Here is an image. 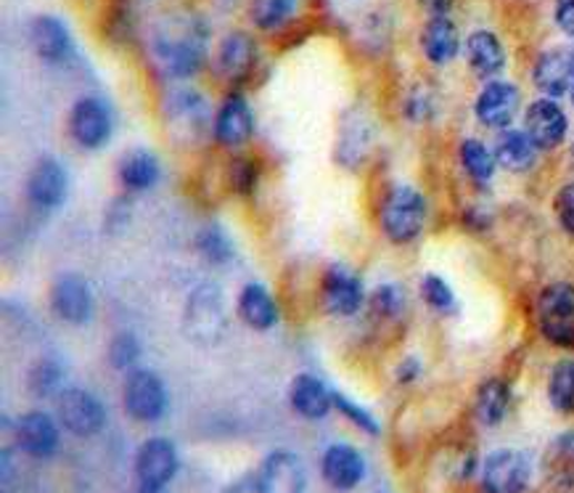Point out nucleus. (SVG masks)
<instances>
[{
	"mask_svg": "<svg viewBox=\"0 0 574 493\" xmlns=\"http://www.w3.org/2000/svg\"><path fill=\"white\" fill-rule=\"evenodd\" d=\"M421 300H424L429 311L434 313H453L459 308V300H455L453 286L445 282V279L437 276V273H426L421 279Z\"/></svg>",
	"mask_w": 574,
	"mask_h": 493,
	"instance_id": "nucleus-38",
	"label": "nucleus"
},
{
	"mask_svg": "<svg viewBox=\"0 0 574 493\" xmlns=\"http://www.w3.org/2000/svg\"><path fill=\"white\" fill-rule=\"evenodd\" d=\"M135 481L138 489L147 491H164L178 475L181 459H178L175 443L168 437H149L135 451Z\"/></svg>",
	"mask_w": 574,
	"mask_h": 493,
	"instance_id": "nucleus-11",
	"label": "nucleus"
},
{
	"mask_svg": "<svg viewBox=\"0 0 574 493\" xmlns=\"http://www.w3.org/2000/svg\"><path fill=\"white\" fill-rule=\"evenodd\" d=\"M535 324L545 342L574 351V284H545L535 298Z\"/></svg>",
	"mask_w": 574,
	"mask_h": 493,
	"instance_id": "nucleus-5",
	"label": "nucleus"
},
{
	"mask_svg": "<svg viewBox=\"0 0 574 493\" xmlns=\"http://www.w3.org/2000/svg\"><path fill=\"white\" fill-rule=\"evenodd\" d=\"M30 43L34 57L43 64L61 67L74 57V40L64 19L53 17V13H40L30 22Z\"/></svg>",
	"mask_w": 574,
	"mask_h": 493,
	"instance_id": "nucleus-19",
	"label": "nucleus"
},
{
	"mask_svg": "<svg viewBox=\"0 0 574 493\" xmlns=\"http://www.w3.org/2000/svg\"><path fill=\"white\" fill-rule=\"evenodd\" d=\"M440 99L432 88L416 85L405 99V118L407 122H432L437 118Z\"/></svg>",
	"mask_w": 574,
	"mask_h": 493,
	"instance_id": "nucleus-40",
	"label": "nucleus"
},
{
	"mask_svg": "<svg viewBox=\"0 0 574 493\" xmlns=\"http://www.w3.org/2000/svg\"><path fill=\"white\" fill-rule=\"evenodd\" d=\"M67 128L74 147L85 149V152H99L112 141L114 114L99 95H82L69 109Z\"/></svg>",
	"mask_w": 574,
	"mask_h": 493,
	"instance_id": "nucleus-7",
	"label": "nucleus"
},
{
	"mask_svg": "<svg viewBox=\"0 0 574 493\" xmlns=\"http://www.w3.org/2000/svg\"><path fill=\"white\" fill-rule=\"evenodd\" d=\"M249 19L262 32H275L296 13V0H249Z\"/></svg>",
	"mask_w": 574,
	"mask_h": 493,
	"instance_id": "nucleus-33",
	"label": "nucleus"
},
{
	"mask_svg": "<svg viewBox=\"0 0 574 493\" xmlns=\"http://www.w3.org/2000/svg\"><path fill=\"white\" fill-rule=\"evenodd\" d=\"M532 481V464L527 454L516 449H497L482 462V493H524Z\"/></svg>",
	"mask_w": 574,
	"mask_h": 493,
	"instance_id": "nucleus-10",
	"label": "nucleus"
},
{
	"mask_svg": "<svg viewBox=\"0 0 574 493\" xmlns=\"http://www.w3.org/2000/svg\"><path fill=\"white\" fill-rule=\"evenodd\" d=\"M162 122L168 135L181 147H197L214 125V114L204 93L193 88H175L162 101Z\"/></svg>",
	"mask_w": 574,
	"mask_h": 493,
	"instance_id": "nucleus-4",
	"label": "nucleus"
},
{
	"mask_svg": "<svg viewBox=\"0 0 574 493\" xmlns=\"http://www.w3.org/2000/svg\"><path fill=\"white\" fill-rule=\"evenodd\" d=\"M225 493H262L258 472H249V475L239 477L236 483H231V485H228Z\"/></svg>",
	"mask_w": 574,
	"mask_h": 493,
	"instance_id": "nucleus-45",
	"label": "nucleus"
},
{
	"mask_svg": "<svg viewBox=\"0 0 574 493\" xmlns=\"http://www.w3.org/2000/svg\"><path fill=\"white\" fill-rule=\"evenodd\" d=\"M365 470V456L350 443H331L321 456L323 481L339 493L355 491L363 483Z\"/></svg>",
	"mask_w": 574,
	"mask_h": 493,
	"instance_id": "nucleus-21",
	"label": "nucleus"
},
{
	"mask_svg": "<svg viewBox=\"0 0 574 493\" xmlns=\"http://www.w3.org/2000/svg\"><path fill=\"white\" fill-rule=\"evenodd\" d=\"M421 372H424L421 361L416 359V355H407V359L400 361L397 369H394V380H397L400 385H413V382L421 376Z\"/></svg>",
	"mask_w": 574,
	"mask_h": 493,
	"instance_id": "nucleus-44",
	"label": "nucleus"
},
{
	"mask_svg": "<svg viewBox=\"0 0 574 493\" xmlns=\"http://www.w3.org/2000/svg\"><path fill=\"white\" fill-rule=\"evenodd\" d=\"M236 313L254 332H268L281 319V308L275 303L273 292L260 282H249L241 286L236 298Z\"/></svg>",
	"mask_w": 574,
	"mask_h": 493,
	"instance_id": "nucleus-27",
	"label": "nucleus"
},
{
	"mask_svg": "<svg viewBox=\"0 0 574 493\" xmlns=\"http://www.w3.org/2000/svg\"><path fill=\"white\" fill-rule=\"evenodd\" d=\"M48 303H51L53 316L69 326H85L93 319V290L80 273H61V276H57V282L51 284Z\"/></svg>",
	"mask_w": 574,
	"mask_h": 493,
	"instance_id": "nucleus-15",
	"label": "nucleus"
},
{
	"mask_svg": "<svg viewBox=\"0 0 574 493\" xmlns=\"http://www.w3.org/2000/svg\"><path fill=\"white\" fill-rule=\"evenodd\" d=\"M228 181H231V189L239 191V194H252L260 183V164L252 157H236L231 168H228Z\"/></svg>",
	"mask_w": 574,
	"mask_h": 493,
	"instance_id": "nucleus-41",
	"label": "nucleus"
},
{
	"mask_svg": "<svg viewBox=\"0 0 574 493\" xmlns=\"http://www.w3.org/2000/svg\"><path fill=\"white\" fill-rule=\"evenodd\" d=\"M122 409L133 422L154 424L170 409V393L154 369L135 366L122 380Z\"/></svg>",
	"mask_w": 574,
	"mask_h": 493,
	"instance_id": "nucleus-6",
	"label": "nucleus"
},
{
	"mask_svg": "<svg viewBox=\"0 0 574 493\" xmlns=\"http://www.w3.org/2000/svg\"><path fill=\"white\" fill-rule=\"evenodd\" d=\"M466 51V64L480 80H495L497 74L506 70V46L503 40L490 30H474L463 43Z\"/></svg>",
	"mask_w": 574,
	"mask_h": 493,
	"instance_id": "nucleus-24",
	"label": "nucleus"
},
{
	"mask_svg": "<svg viewBox=\"0 0 574 493\" xmlns=\"http://www.w3.org/2000/svg\"><path fill=\"white\" fill-rule=\"evenodd\" d=\"M321 300L331 316L352 319L361 313V308L365 305V300H369V294H365V286L355 271L342 263H334L329 265L326 273H323Z\"/></svg>",
	"mask_w": 574,
	"mask_h": 493,
	"instance_id": "nucleus-13",
	"label": "nucleus"
},
{
	"mask_svg": "<svg viewBox=\"0 0 574 493\" xmlns=\"http://www.w3.org/2000/svg\"><path fill=\"white\" fill-rule=\"evenodd\" d=\"M141 353H143V345L133 332H117L114 338L109 340L107 361L109 366L117 369V372H130V369L138 366Z\"/></svg>",
	"mask_w": 574,
	"mask_h": 493,
	"instance_id": "nucleus-37",
	"label": "nucleus"
},
{
	"mask_svg": "<svg viewBox=\"0 0 574 493\" xmlns=\"http://www.w3.org/2000/svg\"><path fill=\"white\" fill-rule=\"evenodd\" d=\"M183 338L197 348H214L228 334V300L218 282L193 284L183 303Z\"/></svg>",
	"mask_w": 574,
	"mask_h": 493,
	"instance_id": "nucleus-2",
	"label": "nucleus"
},
{
	"mask_svg": "<svg viewBox=\"0 0 574 493\" xmlns=\"http://www.w3.org/2000/svg\"><path fill=\"white\" fill-rule=\"evenodd\" d=\"M331 395H334V409L344 416V420L355 424V427L361 430V433L373 435V437L382 433V424H379V420L371 414L369 409H363L361 403H355L352 399H348V395L339 393V390H331Z\"/></svg>",
	"mask_w": 574,
	"mask_h": 493,
	"instance_id": "nucleus-39",
	"label": "nucleus"
},
{
	"mask_svg": "<svg viewBox=\"0 0 574 493\" xmlns=\"http://www.w3.org/2000/svg\"><path fill=\"white\" fill-rule=\"evenodd\" d=\"M570 95H572V109H574V88H572V93H570Z\"/></svg>",
	"mask_w": 574,
	"mask_h": 493,
	"instance_id": "nucleus-49",
	"label": "nucleus"
},
{
	"mask_svg": "<svg viewBox=\"0 0 574 493\" xmlns=\"http://www.w3.org/2000/svg\"><path fill=\"white\" fill-rule=\"evenodd\" d=\"M138 493H164V491H147V489H138Z\"/></svg>",
	"mask_w": 574,
	"mask_h": 493,
	"instance_id": "nucleus-47",
	"label": "nucleus"
},
{
	"mask_svg": "<svg viewBox=\"0 0 574 493\" xmlns=\"http://www.w3.org/2000/svg\"><path fill=\"white\" fill-rule=\"evenodd\" d=\"M212 135L225 149L246 147L249 139L254 135V109L244 93L231 91L225 95L223 104L214 112Z\"/></svg>",
	"mask_w": 574,
	"mask_h": 493,
	"instance_id": "nucleus-17",
	"label": "nucleus"
},
{
	"mask_svg": "<svg viewBox=\"0 0 574 493\" xmlns=\"http://www.w3.org/2000/svg\"><path fill=\"white\" fill-rule=\"evenodd\" d=\"M511 401H514V393H511V385L506 380H501V376L484 380L474 395L476 422L484 424V427H497L508 416Z\"/></svg>",
	"mask_w": 574,
	"mask_h": 493,
	"instance_id": "nucleus-30",
	"label": "nucleus"
},
{
	"mask_svg": "<svg viewBox=\"0 0 574 493\" xmlns=\"http://www.w3.org/2000/svg\"><path fill=\"white\" fill-rule=\"evenodd\" d=\"M459 160L463 173L472 178L474 183L480 187H487L493 181L495 170H497V160H495V149H490L487 143L480 139H463L459 147Z\"/></svg>",
	"mask_w": 574,
	"mask_h": 493,
	"instance_id": "nucleus-31",
	"label": "nucleus"
},
{
	"mask_svg": "<svg viewBox=\"0 0 574 493\" xmlns=\"http://www.w3.org/2000/svg\"><path fill=\"white\" fill-rule=\"evenodd\" d=\"M455 0H419V6L429 17H447V11L453 9Z\"/></svg>",
	"mask_w": 574,
	"mask_h": 493,
	"instance_id": "nucleus-46",
	"label": "nucleus"
},
{
	"mask_svg": "<svg viewBox=\"0 0 574 493\" xmlns=\"http://www.w3.org/2000/svg\"><path fill=\"white\" fill-rule=\"evenodd\" d=\"M524 133L530 135L541 152H553L566 141L570 135V114L556 99H535L524 112Z\"/></svg>",
	"mask_w": 574,
	"mask_h": 493,
	"instance_id": "nucleus-16",
	"label": "nucleus"
},
{
	"mask_svg": "<svg viewBox=\"0 0 574 493\" xmlns=\"http://www.w3.org/2000/svg\"><path fill=\"white\" fill-rule=\"evenodd\" d=\"M260 64V46L249 32L233 30L220 40L218 51H214L212 70L214 78L228 82V85L239 88L252 78Z\"/></svg>",
	"mask_w": 574,
	"mask_h": 493,
	"instance_id": "nucleus-9",
	"label": "nucleus"
},
{
	"mask_svg": "<svg viewBox=\"0 0 574 493\" xmlns=\"http://www.w3.org/2000/svg\"><path fill=\"white\" fill-rule=\"evenodd\" d=\"M537 154H541V149L532 143V139L524 130H501V135H497L495 141V160H497V168L508 170V173H530L532 168L537 164Z\"/></svg>",
	"mask_w": 574,
	"mask_h": 493,
	"instance_id": "nucleus-29",
	"label": "nucleus"
},
{
	"mask_svg": "<svg viewBox=\"0 0 574 493\" xmlns=\"http://www.w3.org/2000/svg\"><path fill=\"white\" fill-rule=\"evenodd\" d=\"M553 212H556V221L562 225L564 234L574 237V181L564 183L556 191V197H553Z\"/></svg>",
	"mask_w": 574,
	"mask_h": 493,
	"instance_id": "nucleus-42",
	"label": "nucleus"
},
{
	"mask_svg": "<svg viewBox=\"0 0 574 493\" xmlns=\"http://www.w3.org/2000/svg\"><path fill=\"white\" fill-rule=\"evenodd\" d=\"M419 43L429 64L447 67L461 53V32L451 17H429Z\"/></svg>",
	"mask_w": 574,
	"mask_h": 493,
	"instance_id": "nucleus-26",
	"label": "nucleus"
},
{
	"mask_svg": "<svg viewBox=\"0 0 574 493\" xmlns=\"http://www.w3.org/2000/svg\"><path fill=\"white\" fill-rule=\"evenodd\" d=\"M429 221V202L424 191L411 183H392L379 200V229L386 242L407 247L424 234Z\"/></svg>",
	"mask_w": 574,
	"mask_h": 493,
	"instance_id": "nucleus-3",
	"label": "nucleus"
},
{
	"mask_svg": "<svg viewBox=\"0 0 574 493\" xmlns=\"http://www.w3.org/2000/svg\"><path fill=\"white\" fill-rule=\"evenodd\" d=\"M553 19H556V27L564 36L574 38V0H556V6H553Z\"/></svg>",
	"mask_w": 574,
	"mask_h": 493,
	"instance_id": "nucleus-43",
	"label": "nucleus"
},
{
	"mask_svg": "<svg viewBox=\"0 0 574 493\" xmlns=\"http://www.w3.org/2000/svg\"><path fill=\"white\" fill-rule=\"evenodd\" d=\"M369 305L373 311V316L382 321H397L405 313L407 298L400 284H379L376 290L371 292Z\"/></svg>",
	"mask_w": 574,
	"mask_h": 493,
	"instance_id": "nucleus-36",
	"label": "nucleus"
},
{
	"mask_svg": "<svg viewBox=\"0 0 574 493\" xmlns=\"http://www.w3.org/2000/svg\"><path fill=\"white\" fill-rule=\"evenodd\" d=\"M373 135L376 133H373V122L369 114L358 112V109L344 114L336 139V162L352 170L361 168L373 149Z\"/></svg>",
	"mask_w": 574,
	"mask_h": 493,
	"instance_id": "nucleus-23",
	"label": "nucleus"
},
{
	"mask_svg": "<svg viewBox=\"0 0 574 493\" xmlns=\"http://www.w3.org/2000/svg\"><path fill=\"white\" fill-rule=\"evenodd\" d=\"M289 403H292L294 414H300L308 422H321L326 420L334 409V395L323 385V380H318L315 374H296L289 385Z\"/></svg>",
	"mask_w": 574,
	"mask_h": 493,
	"instance_id": "nucleus-25",
	"label": "nucleus"
},
{
	"mask_svg": "<svg viewBox=\"0 0 574 493\" xmlns=\"http://www.w3.org/2000/svg\"><path fill=\"white\" fill-rule=\"evenodd\" d=\"M518 109H522V93L508 80H487L474 99V118L487 130H508L514 125Z\"/></svg>",
	"mask_w": 574,
	"mask_h": 493,
	"instance_id": "nucleus-14",
	"label": "nucleus"
},
{
	"mask_svg": "<svg viewBox=\"0 0 574 493\" xmlns=\"http://www.w3.org/2000/svg\"><path fill=\"white\" fill-rule=\"evenodd\" d=\"M149 53L168 80H189L210 57V27L197 13H168L151 30Z\"/></svg>",
	"mask_w": 574,
	"mask_h": 493,
	"instance_id": "nucleus-1",
	"label": "nucleus"
},
{
	"mask_svg": "<svg viewBox=\"0 0 574 493\" xmlns=\"http://www.w3.org/2000/svg\"><path fill=\"white\" fill-rule=\"evenodd\" d=\"M197 252L210 265H228L233 260V255H236V247H233L231 237L223 231V225L210 223L199 229Z\"/></svg>",
	"mask_w": 574,
	"mask_h": 493,
	"instance_id": "nucleus-32",
	"label": "nucleus"
},
{
	"mask_svg": "<svg viewBox=\"0 0 574 493\" xmlns=\"http://www.w3.org/2000/svg\"><path fill=\"white\" fill-rule=\"evenodd\" d=\"M117 178H120L124 191L143 194V191L154 189L159 178H162V162H159V157L151 149L135 147L120 157Z\"/></svg>",
	"mask_w": 574,
	"mask_h": 493,
	"instance_id": "nucleus-28",
	"label": "nucleus"
},
{
	"mask_svg": "<svg viewBox=\"0 0 574 493\" xmlns=\"http://www.w3.org/2000/svg\"><path fill=\"white\" fill-rule=\"evenodd\" d=\"M548 401L562 414H572L574 411V359H562L551 369Z\"/></svg>",
	"mask_w": 574,
	"mask_h": 493,
	"instance_id": "nucleus-35",
	"label": "nucleus"
},
{
	"mask_svg": "<svg viewBox=\"0 0 574 493\" xmlns=\"http://www.w3.org/2000/svg\"><path fill=\"white\" fill-rule=\"evenodd\" d=\"M13 441L30 459H53L59 454V424L46 411H27L13 422Z\"/></svg>",
	"mask_w": 574,
	"mask_h": 493,
	"instance_id": "nucleus-18",
	"label": "nucleus"
},
{
	"mask_svg": "<svg viewBox=\"0 0 574 493\" xmlns=\"http://www.w3.org/2000/svg\"><path fill=\"white\" fill-rule=\"evenodd\" d=\"M258 477L262 493H308V475L294 451H271L262 459Z\"/></svg>",
	"mask_w": 574,
	"mask_h": 493,
	"instance_id": "nucleus-22",
	"label": "nucleus"
},
{
	"mask_svg": "<svg viewBox=\"0 0 574 493\" xmlns=\"http://www.w3.org/2000/svg\"><path fill=\"white\" fill-rule=\"evenodd\" d=\"M532 82L548 99H562L574 88V48H551L532 64Z\"/></svg>",
	"mask_w": 574,
	"mask_h": 493,
	"instance_id": "nucleus-20",
	"label": "nucleus"
},
{
	"mask_svg": "<svg viewBox=\"0 0 574 493\" xmlns=\"http://www.w3.org/2000/svg\"><path fill=\"white\" fill-rule=\"evenodd\" d=\"M64 382V366L57 359H40L27 374V388L34 399H57Z\"/></svg>",
	"mask_w": 574,
	"mask_h": 493,
	"instance_id": "nucleus-34",
	"label": "nucleus"
},
{
	"mask_svg": "<svg viewBox=\"0 0 574 493\" xmlns=\"http://www.w3.org/2000/svg\"><path fill=\"white\" fill-rule=\"evenodd\" d=\"M57 420L74 437H93L107 427V406L85 388H64L57 395Z\"/></svg>",
	"mask_w": 574,
	"mask_h": 493,
	"instance_id": "nucleus-8",
	"label": "nucleus"
},
{
	"mask_svg": "<svg viewBox=\"0 0 574 493\" xmlns=\"http://www.w3.org/2000/svg\"><path fill=\"white\" fill-rule=\"evenodd\" d=\"M27 202L40 212H53L69 197V173L59 157H40L27 173L24 183Z\"/></svg>",
	"mask_w": 574,
	"mask_h": 493,
	"instance_id": "nucleus-12",
	"label": "nucleus"
},
{
	"mask_svg": "<svg viewBox=\"0 0 574 493\" xmlns=\"http://www.w3.org/2000/svg\"><path fill=\"white\" fill-rule=\"evenodd\" d=\"M570 160H572V168H574V147H572V152H570Z\"/></svg>",
	"mask_w": 574,
	"mask_h": 493,
	"instance_id": "nucleus-48",
	"label": "nucleus"
}]
</instances>
